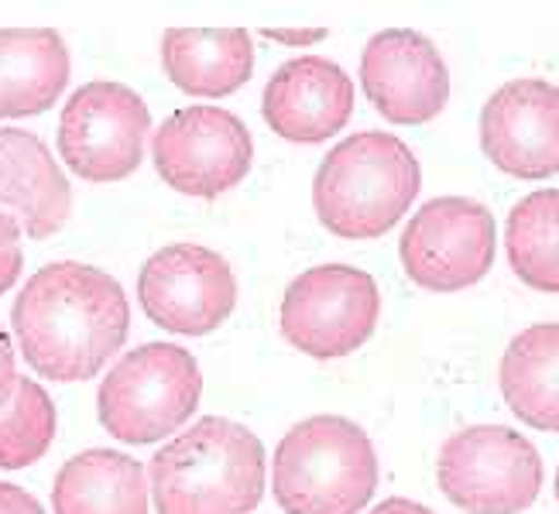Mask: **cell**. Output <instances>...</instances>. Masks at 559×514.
<instances>
[{"label": "cell", "mask_w": 559, "mask_h": 514, "mask_svg": "<svg viewBox=\"0 0 559 514\" xmlns=\"http://www.w3.org/2000/svg\"><path fill=\"white\" fill-rule=\"evenodd\" d=\"M556 501H559V470H556Z\"/></svg>", "instance_id": "27"}, {"label": "cell", "mask_w": 559, "mask_h": 514, "mask_svg": "<svg viewBox=\"0 0 559 514\" xmlns=\"http://www.w3.org/2000/svg\"><path fill=\"white\" fill-rule=\"evenodd\" d=\"M21 224L11 213H0V296L21 278L24 254H21Z\"/></svg>", "instance_id": "22"}, {"label": "cell", "mask_w": 559, "mask_h": 514, "mask_svg": "<svg viewBox=\"0 0 559 514\" xmlns=\"http://www.w3.org/2000/svg\"><path fill=\"white\" fill-rule=\"evenodd\" d=\"M501 395L532 429L559 432V323L522 330L501 357Z\"/></svg>", "instance_id": "19"}, {"label": "cell", "mask_w": 559, "mask_h": 514, "mask_svg": "<svg viewBox=\"0 0 559 514\" xmlns=\"http://www.w3.org/2000/svg\"><path fill=\"white\" fill-rule=\"evenodd\" d=\"M272 491L285 514H360L378 491L368 432L340 415L292 426L275 450Z\"/></svg>", "instance_id": "4"}, {"label": "cell", "mask_w": 559, "mask_h": 514, "mask_svg": "<svg viewBox=\"0 0 559 514\" xmlns=\"http://www.w3.org/2000/svg\"><path fill=\"white\" fill-rule=\"evenodd\" d=\"M436 480L467 514H522L543 491V456L508 426H471L447 439Z\"/></svg>", "instance_id": "6"}, {"label": "cell", "mask_w": 559, "mask_h": 514, "mask_svg": "<svg viewBox=\"0 0 559 514\" xmlns=\"http://www.w3.org/2000/svg\"><path fill=\"white\" fill-rule=\"evenodd\" d=\"M381 312L378 285L350 264H320L285 288L282 336L312 360H336L374 336Z\"/></svg>", "instance_id": "7"}, {"label": "cell", "mask_w": 559, "mask_h": 514, "mask_svg": "<svg viewBox=\"0 0 559 514\" xmlns=\"http://www.w3.org/2000/svg\"><path fill=\"white\" fill-rule=\"evenodd\" d=\"M0 206L17 213L32 240L59 234L72 213L69 179L32 131L0 128Z\"/></svg>", "instance_id": "15"}, {"label": "cell", "mask_w": 559, "mask_h": 514, "mask_svg": "<svg viewBox=\"0 0 559 514\" xmlns=\"http://www.w3.org/2000/svg\"><path fill=\"white\" fill-rule=\"evenodd\" d=\"M138 299L144 315L179 336H206L237 309L230 264L203 243H168L141 267Z\"/></svg>", "instance_id": "11"}, {"label": "cell", "mask_w": 559, "mask_h": 514, "mask_svg": "<svg viewBox=\"0 0 559 514\" xmlns=\"http://www.w3.org/2000/svg\"><path fill=\"white\" fill-rule=\"evenodd\" d=\"M480 148L515 179L559 171V86L546 80L504 83L480 110Z\"/></svg>", "instance_id": "13"}, {"label": "cell", "mask_w": 559, "mask_h": 514, "mask_svg": "<svg viewBox=\"0 0 559 514\" xmlns=\"http://www.w3.org/2000/svg\"><path fill=\"white\" fill-rule=\"evenodd\" d=\"M354 113V83L330 59H292L264 86L261 117L292 144H320L347 128Z\"/></svg>", "instance_id": "14"}, {"label": "cell", "mask_w": 559, "mask_h": 514, "mask_svg": "<svg viewBox=\"0 0 559 514\" xmlns=\"http://www.w3.org/2000/svg\"><path fill=\"white\" fill-rule=\"evenodd\" d=\"M326 35H330L326 28H264V38H272L278 45H316Z\"/></svg>", "instance_id": "25"}, {"label": "cell", "mask_w": 559, "mask_h": 514, "mask_svg": "<svg viewBox=\"0 0 559 514\" xmlns=\"http://www.w3.org/2000/svg\"><path fill=\"white\" fill-rule=\"evenodd\" d=\"M0 514H45V507L24 487L0 480Z\"/></svg>", "instance_id": "23"}, {"label": "cell", "mask_w": 559, "mask_h": 514, "mask_svg": "<svg viewBox=\"0 0 559 514\" xmlns=\"http://www.w3.org/2000/svg\"><path fill=\"white\" fill-rule=\"evenodd\" d=\"M52 507L56 514H148V474L128 453L86 450L56 474Z\"/></svg>", "instance_id": "17"}, {"label": "cell", "mask_w": 559, "mask_h": 514, "mask_svg": "<svg viewBox=\"0 0 559 514\" xmlns=\"http://www.w3.org/2000/svg\"><path fill=\"white\" fill-rule=\"evenodd\" d=\"M504 248L528 288L559 291V189L532 192L508 213Z\"/></svg>", "instance_id": "20"}, {"label": "cell", "mask_w": 559, "mask_h": 514, "mask_svg": "<svg viewBox=\"0 0 559 514\" xmlns=\"http://www.w3.org/2000/svg\"><path fill=\"white\" fill-rule=\"evenodd\" d=\"M155 514H251L264 501V446L240 422L210 415L148 463Z\"/></svg>", "instance_id": "2"}, {"label": "cell", "mask_w": 559, "mask_h": 514, "mask_svg": "<svg viewBox=\"0 0 559 514\" xmlns=\"http://www.w3.org/2000/svg\"><path fill=\"white\" fill-rule=\"evenodd\" d=\"M371 514H432V511L419 501H408V498H388Z\"/></svg>", "instance_id": "26"}, {"label": "cell", "mask_w": 559, "mask_h": 514, "mask_svg": "<svg viewBox=\"0 0 559 514\" xmlns=\"http://www.w3.org/2000/svg\"><path fill=\"white\" fill-rule=\"evenodd\" d=\"M162 65L189 96L237 93L254 72V45L248 32L173 28L162 38Z\"/></svg>", "instance_id": "18"}, {"label": "cell", "mask_w": 559, "mask_h": 514, "mask_svg": "<svg viewBox=\"0 0 559 514\" xmlns=\"http://www.w3.org/2000/svg\"><path fill=\"white\" fill-rule=\"evenodd\" d=\"M17 384V367H14V347H11V336L0 330V408L8 405L11 391Z\"/></svg>", "instance_id": "24"}, {"label": "cell", "mask_w": 559, "mask_h": 514, "mask_svg": "<svg viewBox=\"0 0 559 514\" xmlns=\"http://www.w3.org/2000/svg\"><path fill=\"white\" fill-rule=\"evenodd\" d=\"M69 86V48L52 28H0V117H38Z\"/></svg>", "instance_id": "16"}, {"label": "cell", "mask_w": 559, "mask_h": 514, "mask_svg": "<svg viewBox=\"0 0 559 514\" xmlns=\"http://www.w3.org/2000/svg\"><path fill=\"white\" fill-rule=\"evenodd\" d=\"M56 439V405L32 378H17L0 408V470H24L38 463Z\"/></svg>", "instance_id": "21"}, {"label": "cell", "mask_w": 559, "mask_h": 514, "mask_svg": "<svg viewBox=\"0 0 559 514\" xmlns=\"http://www.w3.org/2000/svg\"><path fill=\"white\" fill-rule=\"evenodd\" d=\"M200 363L179 343H144L120 357L96 391L100 426L128 446L162 443L200 408Z\"/></svg>", "instance_id": "5"}, {"label": "cell", "mask_w": 559, "mask_h": 514, "mask_svg": "<svg viewBox=\"0 0 559 514\" xmlns=\"http://www.w3.org/2000/svg\"><path fill=\"white\" fill-rule=\"evenodd\" d=\"M17 347L48 381H90L117 357L131 330V306L117 278L93 264H45L11 309Z\"/></svg>", "instance_id": "1"}, {"label": "cell", "mask_w": 559, "mask_h": 514, "mask_svg": "<svg viewBox=\"0 0 559 514\" xmlns=\"http://www.w3.org/2000/svg\"><path fill=\"white\" fill-rule=\"evenodd\" d=\"M360 83L392 124H426L450 100V69L440 48L408 28H388L364 45Z\"/></svg>", "instance_id": "12"}, {"label": "cell", "mask_w": 559, "mask_h": 514, "mask_svg": "<svg viewBox=\"0 0 559 514\" xmlns=\"http://www.w3.org/2000/svg\"><path fill=\"white\" fill-rule=\"evenodd\" d=\"M155 171L192 200H221L248 176L254 141L245 120L221 107H186L165 117L152 141Z\"/></svg>", "instance_id": "10"}, {"label": "cell", "mask_w": 559, "mask_h": 514, "mask_svg": "<svg viewBox=\"0 0 559 514\" xmlns=\"http://www.w3.org/2000/svg\"><path fill=\"white\" fill-rule=\"evenodd\" d=\"M419 186V162L402 138L360 131L323 158L312 179V206L330 234L371 240L408 213Z\"/></svg>", "instance_id": "3"}, {"label": "cell", "mask_w": 559, "mask_h": 514, "mask_svg": "<svg viewBox=\"0 0 559 514\" xmlns=\"http://www.w3.org/2000/svg\"><path fill=\"white\" fill-rule=\"evenodd\" d=\"M148 131L152 113L131 86L96 80L66 100L59 117V152L80 179L120 182L138 171Z\"/></svg>", "instance_id": "8"}, {"label": "cell", "mask_w": 559, "mask_h": 514, "mask_svg": "<svg viewBox=\"0 0 559 514\" xmlns=\"http://www.w3.org/2000/svg\"><path fill=\"white\" fill-rule=\"evenodd\" d=\"M495 213L464 195L429 200L399 240L405 275L429 291L477 285L495 264Z\"/></svg>", "instance_id": "9"}]
</instances>
